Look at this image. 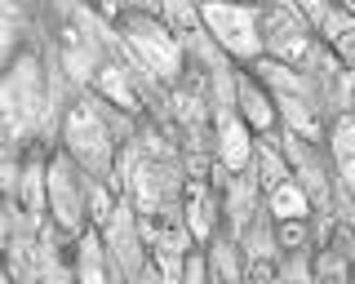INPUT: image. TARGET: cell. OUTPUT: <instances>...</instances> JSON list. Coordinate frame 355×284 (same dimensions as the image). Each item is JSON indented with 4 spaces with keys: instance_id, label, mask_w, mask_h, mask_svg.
Wrapping results in <instances>:
<instances>
[{
    "instance_id": "6da1fadb",
    "label": "cell",
    "mask_w": 355,
    "mask_h": 284,
    "mask_svg": "<svg viewBox=\"0 0 355 284\" xmlns=\"http://www.w3.org/2000/svg\"><path fill=\"white\" fill-rule=\"evenodd\" d=\"M200 23L214 31V40L236 58H262V31L258 9L236 5V0H200Z\"/></svg>"
},
{
    "instance_id": "7a4b0ae2",
    "label": "cell",
    "mask_w": 355,
    "mask_h": 284,
    "mask_svg": "<svg viewBox=\"0 0 355 284\" xmlns=\"http://www.w3.org/2000/svg\"><path fill=\"white\" fill-rule=\"evenodd\" d=\"M125 36H129V45L138 49L142 67H147L155 80L169 85V80L182 76V45L169 36V27L151 23V18H142V14H133L129 23H125Z\"/></svg>"
},
{
    "instance_id": "3957f363",
    "label": "cell",
    "mask_w": 355,
    "mask_h": 284,
    "mask_svg": "<svg viewBox=\"0 0 355 284\" xmlns=\"http://www.w3.org/2000/svg\"><path fill=\"white\" fill-rule=\"evenodd\" d=\"M67 147H71V156L85 169H94V173L111 169V134H107V120L98 116L94 103L71 107V116H67Z\"/></svg>"
},
{
    "instance_id": "277c9868",
    "label": "cell",
    "mask_w": 355,
    "mask_h": 284,
    "mask_svg": "<svg viewBox=\"0 0 355 284\" xmlns=\"http://www.w3.org/2000/svg\"><path fill=\"white\" fill-rule=\"evenodd\" d=\"M49 204H53L58 227H67V231L80 227V191H76V178H71L67 156H53V165H49Z\"/></svg>"
},
{
    "instance_id": "5b68a950",
    "label": "cell",
    "mask_w": 355,
    "mask_h": 284,
    "mask_svg": "<svg viewBox=\"0 0 355 284\" xmlns=\"http://www.w3.org/2000/svg\"><path fill=\"white\" fill-rule=\"evenodd\" d=\"M218 160L227 173H244L253 169V138H249V125L236 116H222L218 120Z\"/></svg>"
},
{
    "instance_id": "8992f818",
    "label": "cell",
    "mask_w": 355,
    "mask_h": 284,
    "mask_svg": "<svg viewBox=\"0 0 355 284\" xmlns=\"http://www.w3.org/2000/svg\"><path fill=\"white\" fill-rule=\"evenodd\" d=\"M94 85H98V94H103L107 103L120 107V112H138V94L129 89V71L125 67H116V62L94 67Z\"/></svg>"
},
{
    "instance_id": "52a82bcc",
    "label": "cell",
    "mask_w": 355,
    "mask_h": 284,
    "mask_svg": "<svg viewBox=\"0 0 355 284\" xmlns=\"http://www.w3.org/2000/svg\"><path fill=\"white\" fill-rule=\"evenodd\" d=\"M182 200H187V231L191 240H209L214 236V209H209V187L200 178H191L182 187Z\"/></svg>"
},
{
    "instance_id": "ba28073f",
    "label": "cell",
    "mask_w": 355,
    "mask_h": 284,
    "mask_svg": "<svg viewBox=\"0 0 355 284\" xmlns=\"http://www.w3.org/2000/svg\"><path fill=\"white\" fill-rule=\"evenodd\" d=\"M160 14H164V27H169V36L178 45L182 40H200V31H205L196 0H160Z\"/></svg>"
},
{
    "instance_id": "9c48e42d",
    "label": "cell",
    "mask_w": 355,
    "mask_h": 284,
    "mask_svg": "<svg viewBox=\"0 0 355 284\" xmlns=\"http://www.w3.org/2000/svg\"><path fill=\"white\" fill-rule=\"evenodd\" d=\"M333 160H338L342 182H351L355 178V125H351V116H338V125H333Z\"/></svg>"
},
{
    "instance_id": "30bf717a",
    "label": "cell",
    "mask_w": 355,
    "mask_h": 284,
    "mask_svg": "<svg viewBox=\"0 0 355 284\" xmlns=\"http://www.w3.org/2000/svg\"><path fill=\"white\" fill-rule=\"evenodd\" d=\"M240 112H244V125H253V129H271V103L262 98L258 85H249V80H240Z\"/></svg>"
},
{
    "instance_id": "8fae6325",
    "label": "cell",
    "mask_w": 355,
    "mask_h": 284,
    "mask_svg": "<svg viewBox=\"0 0 355 284\" xmlns=\"http://www.w3.org/2000/svg\"><path fill=\"white\" fill-rule=\"evenodd\" d=\"M280 112H284V120H288V125H293L302 138H320V120L311 116V107H306L302 94H280Z\"/></svg>"
},
{
    "instance_id": "7c38bea8",
    "label": "cell",
    "mask_w": 355,
    "mask_h": 284,
    "mask_svg": "<svg viewBox=\"0 0 355 284\" xmlns=\"http://www.w3.org/2000/svg\"><path fill=\"white\" fill-rule=\"evenodd\" d=\"M306 195H302V187H293V182H275L271 187V213L275 218H306Z\"/></svg>"
},
{
    "instance_id": "4fadbf2b",
    "label": "cell",
    "mask_w": 355,
    "mask_h": 284,
    "mask_svg": "<svg viewBox=\"0 0 355 284\" xmlns=\"http://www.w3.org/2000/svg\"><path fill=\"white\" fill-rule=\"evenodd\" d=\"M133 200H138V209H142V218H147L151 209H155V200H160V173H155L151 165H138V169H133Z\"/></svg>"
},
{
    "instance_id": "5bb4252c",
    "label": "cell",
    "mask_w": 355,
    "mask_h": 284,
    "mask_svg": "<svg viewBox=\"0 0 355 284\" xmlns=\"http://www.w3.org/2000/svg\"><path fill=\"white\" fill-rule=\"evenodd\" d=\"M320 27H324V36L338 45L342 58H351V36H355V23L347 9H324V18H320Z\"/></svg>"
},
{
    "instance_id": "9a60e30c",
    "label": "cell",
    "mask_w": 355,
    "mask_h": 284,
    "mask_svg": "<svg viewBox=\"0 0 355 284\" xmlns=\"http://www.w3.org/2000/svg\"><path fill=\"white\" fill-rule=\"evenodd\" d=\"M258 67H262L266 80H275V85H280V94H306L302 76H297L293 67H284V62H275V58H258Z\"/></svg>"
},
{
    "instance_id": "2e32d148",
    "label": "cell",
    "mask_w": 355,
    "mask_h": 284,
    "mask_svg": "<svg viewBox=\"0 0 355 284\" xmlns=\"http://www.w3.org/2000/svg\"><path fill=\"white\" fill-rule=\"evenodd\" d=\"M40 204H44V169L27 165V173H22V209L40 213Z\"/></svg>"
},
{
    "instance_id": "e0dca14e",
    "label": "cell",
    "mask_w": 355,
    "mask_h": 284,
    "mask_svg": "<svg viewBox=\"0 0 355 284\" xmlns=\"http://www.w3.org/2000/svg\"><path fill=\"white\" fill-rule=\"evenodd\" d=\"M280 222V249H302L306 245V218H275Z\"/></svg>"
},
{
    "instance_id": "ac0fdd59",
    "label": "cell",
    "mask_w": 355,
    "mask_h": 284,
    "mask_svg": "<svg viewBox=\"0 0 355 284\" xmlns=\"http://www.w3.org/2000/svg\"><path fill=\"white\" fill-rule=\"evenodd\" d=\"M89 209H94V222L107 231L111 218H116V200L107 195V187H94V191H89Z\"/></svg>"
},
{
    "instance_id": "d6986e66",
    "label": "cell",
    "mask_w": 355,
    "mask_h": 284,
    "mask_svg": "<svg viewBox=\"0 0 355 284\" xmlns=\"http://www.w3.org/2000/svg\"><path fill=\"white\" fill-rule=\"evenodd\" d=\"M80 276H85V280H94V284L103 280V271H98V236H94V231L85 236V262H80Z\"/></svg>"
},
{
    "instance_id": "ffe728a7",
    "label": "cell",
    "mask_w": 355,
    "mask_h": 284,
    "mask_svg": "<svg viewBox=\"0 0 355 284\" xmlns=\"http://www.w3.org/2000/svg\"><path fill=\"white\" fill-rule=\"evenodd\" d=\"M275 276H280V267H275L271 258H253V262H249V280L266 284V280H275Z\"/></svg>"
},
{
    "instance_id": "44dd1931",
    "label": "cell",
    "mask_w": 355,
    "mask_h": 284,
    "mask_svg": "<svg viewBox=\"0 0 355 284\" xmlns=\"http://www.w3.org/2000/svg\"><path fill=\"white\" fill-rule=\"evenodd\" d=\"M288 5H293V9H306V18H315V23H320V18H324V0H288Z\"/></svg>"
},
{
    "instance_id": "7402d4cb",
    "label": "cell",
    "mask_w": 355,
    "mask_h": 284,
    "mask_svg": "<svg viewBox=\"0 0 355 284\" xmlns=\"http://www.w3.org/2000/svg\"><path fill=\"white\" fill-rule=\"evenodd\" d=\"M320 276H329V280H342V262H320Z\"/></svg>"
},
{
    "instance_id": "603a6c76",
    "label": "cell",
    "mask_w": 355,
    "mask_h": 284,
    "mask_svg": "<svg viewBox=\"0 0 355 284\" xmlns=\"http://www.w3.org/2000/svg\"><path fill=\"white\" fill-rule=\"evenodd\" d=\"M103 14L111 18V14H120V0H103Z\"/></svg>"
},
{
    "instance_id": "cb8c5ba5",
    "label": "cell",
    "mask_w": 355,
    "mask_h": 284,
    "mask_svg": "<svg viewBox=\"0 0 355 284\" xmlns=\"http://www.w3.org/2000/svg\"><path fill=\"white\" fill-rule=\"evenodd\" d=\"M138 5H147V9H160V0H138Z\"/></svg>"
},
{
    "instance_id": "d4e9b609",
    "label": "cell",
    "mask_w": 355,
    "mask_h": 284,
    "mask_svg": "<svg viewBox=\"0 0 355 284\" xmlns=\"http://www.w3.org/2000/svg\"><path fill=\"white\" fill-rule=\"evenodd\" d=\"M196 5H200V0H196Z\"/></svg>"
}]
</instances>
